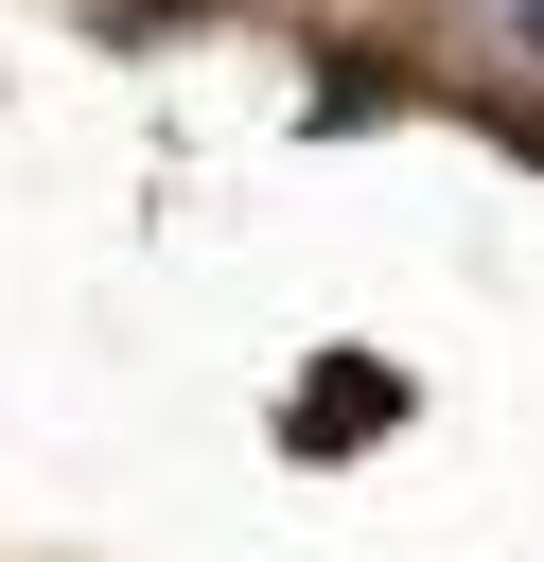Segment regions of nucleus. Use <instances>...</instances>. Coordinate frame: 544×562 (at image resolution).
<instances>
[{"label": "nucleus", "mask_w": 544, "mask_h": 562, "mask_svg": "<svg viewBox=\"0 0 544 562\" xmlns=\"http://www.w3.org/2000/svg\"><path fill=\"white\" fill-rule=\"evenodd\" d=\"M369 404H386V369H316V422L298 439H369Z\"/></svg>", "instance_id": "f257e3e1"}]
</instances>
